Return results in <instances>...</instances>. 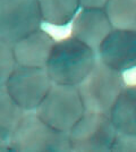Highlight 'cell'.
I'll return each instance as SVG.
<instances>
[{
    "mask_svg": "<svg viewBox=\"0 0 136 152\" xmlns=\"http://www.w3.org/2000/svg\"><path fill=\"white\" fill-rule=\"evenodd\" d=\"M109 118L117 133L136 135V89L125 86L109 110Z\"/></svg>",
    "mask_w": 136,
    "mask_h": 152,
    "instance_id": "8fae6325",
    "label": "cell"
},
{
    "mask_svg": "<svg viewBox=\"0 0 136 152\" xmlns=\"http://www.w3.org/2000/svg\"><path fill=\"white\" fill-rule=\"evenodd\" d=\"M8 144L10 151H71L68 132L47 125L35 111L23 115Z\"/></svg>",
    "mask_w": 136,
    "mask_h": 152,
    "instance_id": "277c9868",
    "label": "cell"
},
{
    "mask_svg": "<svg viewBox=\"0 0 136 152\" xmlns=\"http://www.w3.org/2000/svg\"><path fill=\"white\" fill-rule=\"evenodd\" d=\"M55 40L41 27L18 40L12 45L16 65L28 67H44Z\"/></svg>",
    "mask_w": 136,
    "mask_h": 152,
    "instance_id": "30bf717a",
    "label": "cell"
},
{
    "mask_svg": "<svg viewBox=\"0 0 136 152\" xmlns=\"http://www.w3.org/2000/svg\"><path fill=\"white\" fill-rule=\"evenodd\" d=\"M97 60V53L77 39L66 38L55 42L45 64L52 83L78 85Z\"/></svg>",
    "mask_w": 136,
    "mask_h": 152,
    "instance_id": "6da1fadb",
    "label": "cell"
},
{
    "mask_svg": "<svg viewBox=\"0 0 136 152\" xmlns=\"http://www.w3.org/2000/svg\"><path fill=\"white\" fill-rule=\"evenodd\" d=\"M51 84L44 67L15 65L4 85L18 107L31 111L39 106Z\"/></svg>",
    "mask_w": 136,
    "mask_h": 152,
    "instance_id": "5b68a950",
    "label": "cell"
},
{
    "mask_svg": "<svg viewBox=\"0 0 136 152\" xmlns=\"http://www.w3.org/2000/svg\"><path fill=\"white\" fill-rule=\"evenodd\" d=\"M25 111L8 94L5 85H0V143L8 144L9 137Z\"/></svg>",
    "mask_w": 136,
    "mask_h": 152,
    "instance_id": "4fadbf2b",
    "label": "cell"
},
{
    "mask_svg": "<svg viewBox=\"0 0 136 152\" xmlns=\"http://www.w3.org/2000/svg\"><path fill=\"white\" fill-rule=\"evenodd\" d=\"M42 22L53 26H66L75 17L79 0H38Z\"/></svg>",
    "mask_w": 136,
    "mask_h": 152,
    "instance_id": "7c38bea8",
    "label": "cell"
},
{
    "mask_svg": "<svg viewBox=\"0 0 136 152\" xmlns=\"http://www.w3.org/2000/svg\"><path fill=\"white\" fill-rule=\"evenodd\" d=\"M135 136L116 133L110 151H135Z\"/></svg>",
    "mask_w": 136,
    "mask_h": 152,
    "instance_id": "2e32d148",
    "label": "cell"
},
{
    "mask_svg": "<svg viewBox=\"0 0 136 152\" xmlns=\"http://www.w3.org/2000/svg\"><path fill=\"white\" fill-rule=\"evenodd\" d=\"M103 10L113 28L135 30L136 0H107Z\"/></svg>",
    "mask_w": 136,
    "mask_h": 152,
    "instance_id": "5bb4252c",
    "label": "cell"
},
{
    "mask_svg": "<svg viewBox=\"0 0 136 152\" xmlns=\"http://www.w3.org/2000/svg\"><path fill=\"white\" fill-rule=\"evenodd\" d=\"M116 133L108 115L84 111L68 131L71 151H110Z\"/></svg>",
    "mask_w": 136,
    "mask_h": 152,
    "instance_id": "52a82bcc",
    "label": "cell"
},
{
    "mask_svg": "<svg viewBox=\"0 0 136 152\" xmlns=\"http://www.w3.org/2000/svg\"><path fill=\"white\" fill-rule=\"evenodd\" d=\"M34 111L47 125L60 132H68L85 110L76 85L52 83Z\"/></svg>",
    "mask_w": 136,
    "mask_h": 152,
    "instance_id": "3957f363",
    "label": "cell"
},
{
    "mask_svg": "<svg viewBox=\"0 0 136 152\" xmlns=\"http://www.w3.org/2000/svg\"><path fill=\"white\" fill-rule=\"evenodd\" d=\"M112 28L103 8H83L73 23L71 37L82 41L97 53L100 43Z\"/></svg>",
    "mask_w": 136,
    "mask_h": 152,
    "instance_id": "9c48e42d",
    "label": "cell"
},
{
    "mask_svg": "<svg viewBox=\"0 0 136 152\" xmlns=\"http://www.w3.org/2000/svg\"><path fill=\"white\" fill-rule=\"evenodd\" d=\"M15 65L12 45L0 40V85L5 84Z\"/></svg>",
    "mask_w": 136,
    "mask_h": 152,
    "instance_id": "9a60e30c",
    "label": "cell"
},
{
    "mask_svg": "<svg viewBox=\"0 0 136 152\" xmlns=\"http://www.w3.org/2000/svg\"><path fill=\"white\" fill-rule=\"evenodd\" d=\"M107 0H79V5L83 8H103Z\"/></svg>",
    "mask_w": 136,
    "mask_h": 152,
    "instance_id": "e0dca14e",
    "label": "cell"
},
{
    "mask_svg": "<svg viewBox=\"0 0 136 152\" xmlns=\"http://www.w3.org/2000/svg\"><path fill=\"white\" fill-rule=\"evenodd\" d=\"M76 86L85 111L108 115L125 82L121 73L109 68L97 57L93 67Z\"/></svg>",
    "mask_w": 136,
    "mask_h": 152,
    "instance_id": "7a4b0ae2",
    "label": "cell"
},
{
    "mask_svg": "<svg viewBox=\"0 0 136 152\" xmlns=\"http://www.w3.org/2000/svg\"><path fill=\"white\" fill-rule=\"evenodd\" d=\"M10 151V148H9V144H5V143H0V151Z\"/></svg>",
    "mask_w": 136,
    "mask_h": 152,
    "instance_id": "ac0fdd59",
    "label": "cell"
},
{
    "mask_svg": "<svg viewBox=\"0 0 136 152\" xmlns=\"http://www.w3.org/2000/svg\"><path fill=\"white\" fill-rule=\"evenodd\" d=\"M41 24L38 0H0V40L7 45H13Z\"/></svg>",
    "mask_w": 136,
    "mask_h": 152,
    "instance_id": "8992f818",
    "label": "cell"
},
{
    "mask_svg": "<svg viewBox=\"0 0 136 152\" xmlns=\"http://www.w3.org/2000/svg\"><path fill=\"white\" fill-rule=\"evenodd\" d=\"M99 60L119 73L134 68L136 64L135 30L112 28L97 50Z\"/></svg>",
    "mask_w": 136,
    "mask_h": 152,
    "instance_id": "ba28073f",
    "label": "cell"
}]
</instances>
